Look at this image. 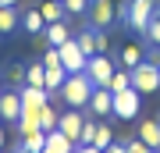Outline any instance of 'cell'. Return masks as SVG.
<instances>
[{
  "label": "cell",
  "instance_id": "6da1fadb",
  "mask_svg": "<svg viewBox=\"0 0 160 153\" xmlns=\"http://www.w3.org/2000/svg\"><path fill=\"white\" fill-rule=\"evenodd\" d=\"M92 89H96V85L89 82L86 71L68 75V79H64V85H61V100H64V107H86L89 96H92Z\"/></svg>",
  "mask_w": 160,
  "mask_h": 153
},
{
  "label": "cell",
  "instance_id": "7a4b0ae2",
  "mask_svg": "<svg viewBox=\"0 0 160 153\" xmlns=\"http://www.w3.org/2000/svg\"><path fill=\"white\" fill-rule=\"evenodd\" d=\"M89 25L92 28H100V32H107V28H114L118 25V4L114 0H89Z\"/></svg>",
  "mask_w": 160,
  "mask_h": 153
},
{
  "label": "cell",
  "instance_id": "3957f363",
  "mask_svg": "<svg viewBox=\"0 0 160 153\" xmlns=\"http://www.w3.org/2000/svg\"><path fill=\"white\" fill-rule=\"evenodd\" d=\"M132 89H139L146 96V93H157L160 89V64L157 61H142L132 68Z\"/></svg>",
  "mask_w": 160,
  "mask_h": 153
},
{
  "label": "cell",
  "instance_id": "277c9868",
  "mask_svg": "<svg viewBox=\"0 0 160 153\" xmlns=\"http://www.w3.org/2000/svg\"><path fill=\"white\" fill-rule=\"evenodd\" d=\"M153 18H157V0H132V4H128V22H125V25L132 28V32L142 36L146 25L153 22Z\"/></svg>",
  "mask_w": 160,
  "mask_h": 153
},
{
  "label": "cell",
  "instance_id": "5b68a950",
  "mask_svg": "<svg viewBox=\"0 0 160 153\" xmlns=\"http://www.w3.org/2000/svg\"><path fill=\"white\" fill-rule=\"evenodd\" d=\"M139 110H142V93L139 89H121V93H114V118H121V121H132V118H139Z\"/></svg>",
  "mask_w": 160,
  "mask_h": 153
},
{
  "label": "cell",
  "instance_id": "8992f818",
  "mask_svg": "<svg viewBox=\"0 0 160 153\" xmlns=\"http://www.w3.org/2000/svg\"><path fill=\"white\" fill-rule=\"evenodd\" d=\"M114 61H110L107 54H92L89 61H86V75H89V82L92 85H107L110 79H114Z\"/></svg>",
  "mask_w": 160,
  "mask_h": 153
},
{
  "label": "cell",
  "instance_id": "52a82bcc",
  "mask_svg": "<svg viewBox=\"0 0 160 153\" xmlns=\"http://www.w3.org/2000/svg\"><path fill=\"white\" fill-rule=\"evenodd\" d=\"M57 50H61V64H64V71H68V75H78V71H86V61H89V57L78 50L75 36H71L68 43H61Z\"/></svg>",
  "mask_w": 160,
  "mask_h": 153
},
{
  "label": "cell",
  "instance_id": "ba28073f",
  "mask_svg": "<svg viewBox=\"0 0 160 153\" xmlns=\"http://www.w3.org/2000/svg\"><path fill=\"white\" fill-rule=\"evenodd\" d=\"M82 125H86V114H82V107H68V110H61V118H57V128H61L71 142H78Z\"/></svg>",
  "mask_w": 160,
  "mask_h": 153
},
{
  "label": "cell",
  "instance_id": "9c48e42d",
  "mask_svg": "<svg viewBox=\"0 0 160 153\" xmlns=\"http://www.w3.org/2000/svg\"><path fill=\"white\" fill-rule=\"evenodd\" d=\"M18 118H22V96H18V89H0V121L18 125Z\"/></svg>",
  "mask_w": 160,
  "mask_h": 153
},
{
  "label": "cell",
  "instance_id": "30bf717a",
  "mask_svg": "<svg viewBox=\"0 0 160 153\" xmlns=\"http://www.w3.org/2000/svg\"><path fill=\"white\" fill-rule=\"evenodd\" d=\"M86 110H92L96 118L114 114V93H110L107 85H96V89H92V96H89V103H86Z\"/></svg>",
  "mask_w": 160,
  "mask_h": 153
},
{
  "label": "cell",
  "instance_id": "8fae6325",
  "mask_svg": "<svg viewBox=\"0 0 160 153\" xmlns=\"http://www.w3.org/2000/svg\"><path fill=\"white\" fill-rule=\"evenodd\" d=\"M18 96H22V110H43L50 103V93L39 89V85H22Z\"/></svg>",
  "mask_w": 160,
  "mask_h": 153
},
{
  "label": "cell",
  "instance_id": "7c38bea8",
  "mask_svg": "<svg viewBox=\"0 0 160 153\" xmlns=\"http://www.w3.org/2000/svg\"><path fill=\"white\" fill-rule=\"evenodd\" d=\"M139 139L157 153L160 150V118H142L139 121Z\"/></svg>",
  "mask_w": 160,
  "mask_h": 153
},
{
  "label": "cell",
  "instance_id": "4fadbf2b",
  "mask_svg": "<svg viewBox=\"0 0 160 153\" xmlns=\"http://www.w3.org/2000/svg\"><path fill=\"white\" fill-rule=\"evenodd\" d=\"M39 36H43V43H46V46H61V43H68V39H71V28H68V22H50Z\"/></svg>",
  "mask_w": 160,
  "mask_h": 153
},
{
  "label": "cell",
  "instance_id": "5bb4252c",
  "mask_svg": "<svg viewBox=\"0 0 160 153\" xmlns=\"http://www.w3.org/2000/svg\"><path fill=\"white\" fill-rule=\"evenodd\" d=\"M43 153H75V142L64 135L61 128H53V132H46V146Z\"/></svg>",
  "mask_w": 160,
  "mask_h": 153
},
{
  "label": "cell",
  "instance_id": "9a60e30c",
  "mask_svg": "<svg viewBox=\"0 0 160 153\" xmlns=\"http://www.w3.org/2000/svg\"><path fill=\"white\" fill-rule=\"evenodd\" d=\"M75 43H78V50L86 54V57H92V54H100V28H82L78 36H75Z\"/></svg>",
  "mask_w": 160,
  "mask_h": 153
},
{
  "label": "cell",
  "instance_id": "2e32d148",
  "mask_svg": "<svg viewBox=\"0 0 160 153\" xmlns=\"http://www.w3.org/2000/svg\"><path fill=\"white\" fill-rule=\"evenodd\" d=\"M118 61H121V68H128V71L135 68V64H142V61H146V57H142V43H125Z\"/></svg>",
  "mask_w": 160,
  "mask_h": 153
},
{
  "label": "cell",
  "instance_id": "e0dca14e",
  "mask_svg": "<svg viewBox=\"0 0 160 153\" xmlns=\"http://www.w3.org/2000/svg\"><path fill=\"white\" fill-rule=\"evenodd\" d=\"M22 28H25L29 36H39L43 28H46L43 14H39V7H25V14H22Z\"/></svg>",
  "mask_w": 160,
  "mask_h": 153
},
{
  "label": "cell",
  "instance_id": "ac0fdd59",
  "mask_svg": "<svg viewBox=\"0 0 160 153\" xmlns=\"http://www.w3.org/2000/svg\"><path fill=\"white\" fill-rule=\"evenodd\" d=\"M43 146H46V132H29V135H22L14 153H43Z\"/></svg>",
  "mask_w": 160,
  "mask_h": 153
},
{
  "label": "cell",
  "instance_id": "d6986e66",
  "mask_svg": "<svg viewBox=\"0 0 160 153\" xmlns=\"http://www.w3.org/2000/svg\"><path fill=\"white\" fill-rule=\"evenodd\" d=\"M68 79V71H64V64H53V68H46V93L50 96H61V85Z\"/></svg>",
  "mask_w": 160,
  "mask_h": 153
},
{
  "label": "cell",
  "instance_id": "ffe728a7",
  "mask_svg": "<svg viewBox=\"0 0 160 153\" xmlns=\"http://www.w3.org/2000/svg\"><path fill=\"white\" fill-rule=\"evenodd\" d=\"M39 14H43L46 25H50V22H64V18H68V11H64L61 0H43V4H39Z\"/></svg>",
  "mask_w": 160,
  "mask_h": 153
},
{
  "label": "cell",
  "instance_id": "44dd1931",
  "mask_svg": "<svg viewBox=\"0 0 160 153\" xmlns=\"http://www.w3.org/2000/svg\"><path fill=\"white\" fill-rule=\"evenodd\" d=\"M25 85H39V89H46V68H43V61H36L25 68Z\"/></svg>",
  "mask_w": 160,
  "mask_h": 153
},
{
  "label": "cell",
  "instance_id": "7402d4cb",
  "mask_svg": "<svg viewBox=\"0 0 160 153\" xmlns=\"http://www.w3.org/2000/svg\"><path fill=\"white\" fill-rule=\"evenodd\" d=\"M18 25H22V18H18V11H14V7H0V36L14 32Z\"/></svg>",
  "mask_w": 160,
  "mask_h": 153
},
{
  "label": "cell",
  "instance_id": "603a6c76",
  "mask_svg": "<svg viewBox=\"0 0 160 153\" xmlns=\"http://www.w3.org/2000/svg\"><path fill=\"white\" fill-rule=\"evenodd\" d=\"M110 142H114V128L100 121V125H96V135H92V146H96V150H107Z\"/></svg>",
  "mask_w": 160,
  "mask_h": 153
},
{
  "label": "cell",
  "instance_id": "cb8c5ba5",
  "mask_svg": "<svg viewBox=\"0 0 160 153\" xmlns=\"http://www.w3.org/2000/svg\"><path fill=\"white\" fill-rule=\"evenodd\" d=\"M128 85H132V71H128V68H118L114 79L107 82V89H110V93H121V89H128Z\"/></svg>",
  "mask_w": 160,
  "mask_h": 153
},
{
  "label": "cell",
  "instance_id": "d4e9b609",
  "mask_svg": "<svg viewBox=\"0 0 160 153\" xmlns=\"http://www.w3.org/2000/svg\"><path fill=\"white\" fill-rule=\"evenodd\" d=\"M57 118H61V110H53L50 103H46V107L39 110V128L43 132H53V128H57Z\"/></svg>",
  "mask_w": 160,
  "mask_h": 153
},
{
  "label": "cell",
  "instance_id": "484cf974",
  "mask_svg": "<svg viewBox=\"0 0 160 153\" xmlns=\"http://www.w3.org/2000/svg\"><path fill=\"white\" fill-rule=\"evenodd\" d=\"M142 43H149V46H160V18H153V22L146 25V32H142Z\"/></svg>",
  "mask_w": 160,
  "mask_h": 153
},
{
  "label": "cell",
  "instance_id": "4316f807",
  "mask_svg": "<svg viewBox=\"0 0 160 153\" xmlns=\"http://www.w3.org/2000/svg\"><path fill=\"white\" fill-rule=\"evenodd\" d=\"M61 4H64L68 14H86L89 11V0H61Z\"/></svg>",
  "mask_w": 160,
  "mask_h": 153
},
{
  "label": "cell",
  "instance_id": "83f0119b",
  "mask_svg": "<svg viewBox=\"0 0 160 153\" xmlns=\"http://www.w3.org/2000/svg\"><path fill=\"white\" fill-rule=\"evenodd\" d=\"M7 82H14V89H22V85H25V68H22V64H14V68L7 71Z\"/></svg>",
  "mask_w": 160,
  "mask_h": 153
},
{
  "label": "cell",
  "instance_id": "f1b7e54d",
  "mask_svg": "<svg viewBox=\"0 0 160 153\" xmlns=\"http://www.w3.org/2000/svg\"><path fill=\"white\" fill-rule=\"evenodd\" d=\"M96 125H100V121L86 118V125H82V135H78V142H92V135H96Z\"/></svg>",
  "mask_w": 160,
  "mask_h": 153
},
{
  "label": "cell",
  "instance_id": "f546056e",
  "mask_svg": "<svg viewBox=\"0 0 160 153\" xmlns=\"http://www.w3.org/2000/svg\"><path fill=\"white\" fill-rule=\"evenodd\" d=\"M125 150H128V153H153V150H149L139 135H135V139H125Z\"/></svg>",
  "mask_w": 160,
  "mask_h": 153
},
{
  "label": "cell",
  "instance_id": "4dcf8cb0",
  "mask_svg": "<svg viewBox=\"0 0 160 153\" xmlns=\"http://www.w3.org/2000/svg\"><path fill=\"white\" fill-rule=\"evenodd\" d=\"M53 64H61V50H57V46H46V54H43V68H53Z\"/></svg>",
  "mask_w": 160,
  "mask_h": 153
},
{
  "label": "cell",
  "instance_id": "1f68e13d",
  "mask_svg": "<svg viewBox=\"0 0 160 153\" xmlns=\"http://www.w3.org/2000/svg\"><path fill=\"white\" fill-rule=\"evenodd\" d=\"M75 153H103V150H96L92 142H75Z\"/></svg>",
  "mask_w": 160,
  "mask_h": 153
},
{
  "label": "cell",
  "instance_id": "d6a6232c",
  "mask_svg": "<svg viewBox=\"0 0 160 153\" xmlns=\"http://www.w3.org/2000/svg\"><path fill=\"white\" fill-rule=\"evenodd\" d=\"M103 153H128V150H125V142H118V139H114L107 150H103Z\"/></svg>",
  "mask_w": 160,
  "mask_h": 153
},
{
  "label": "cell",
  "instance_id": "836d02e7",
  "mask_svg": "<svg viewBox=\"0 0 160 153\" xmlns=\"http://www.w3.org/2000/svg\"><path fill=\"white\" fill-rule=\"evenodd\" d=\"M18 4V0H0V7H14Z\"/></svg>",
  "mask_w": 160,
  "mask_h": 153
},
{
  "label": "cell",
  "instance_id": "e575fe53",
  "mask_svg": "<svg viewBox=\"0 0 160 153\" xmlns=\"http://www.w3.org/2000/svg\"><path fill=\"white\" fill-rule=\"evenodd\" d=\"M153 61H157V64H160V46H153Z\"/></svg>",
  "mask_w": 160,
  "mask_h": 153
},
{
  "label": "cell",
  "instance_id": "d590c367",
  "mask_svg": "<svg viewBox=\"0 0 160 153\" xmlns=\"http://www.w3.org/2000/svg\"><path fill=\"white\" fill-rule=\"evenodd\" d=\"M0 89H4V79H0Z\"/></svg>",
  "mask_w": 160,
  "mask_h": 153
},
{
  "label": "cell",
  "instance_id": "8d00e7d4",
  "mask_svg": "<svg viewBox=\"0 0 160 153\" xmlns=\"http://www.w3.org/2000/svg\"><path fill=\"white\" fill-rule=\"evenodd\" d=\"M157 18H160V7H157Z\"/></svg>",
  "mask_w": 160,
  "mask_h": 153
},
{
  "label": "cell",
  "instance_id": "74e56055",
  "mask_svg": "<svg viewBox=\"0 0 160 153\" xmlns=\"http://www.w3.org/2000/svg\"><path fill=\"white\" fill-rule=\"evenodd\" d=\"M157 153H160V150H157Z\"/></svg>",
  "mask_w": 160,
  "mask_h": 153
}]
</instances>
